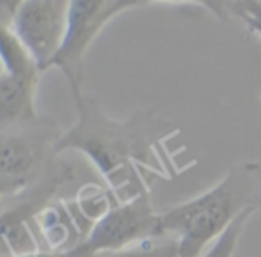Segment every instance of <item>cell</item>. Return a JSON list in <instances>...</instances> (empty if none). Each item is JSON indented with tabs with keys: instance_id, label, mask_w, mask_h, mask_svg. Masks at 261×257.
<instances>
[{
	"instance_id": "cell-1",
	"label": "cell",
	"mask_w": 261,
	"mask_h": 257,
	"mask_svg": "<svg viewBox=\"0 0 261 257\" xmlns=\"http://www.w3.org/2000/svg\"><path fill=\"white\" fill-rule=\"evenodd\" d=\"M75 124L62 131L55 151L82 153L117 203L151 192L155 178L171 181L197 163L179 161L185 148H169L179 128L156 110H135L128 119L119 121L107 116L100 101L87 94L75 98Z\"/></svg>"
},
{
	"instance_id": "cell-2",
	"label": "cell",
	"mask_w": 261,
	"mask_h": 257,
	"mask_svg": "<svg viewBox=\"0 0 261 257\" xmlns=\"http://www.w3.org/2000/svg\"><path fill=\"white\" fill-rule=\"evenodd\" d=\"M259 209L261 163L244 161L206 192L160 211V225L176 240L179 257H199L240 216Z\"/></svg>"
},
{
	"instance_id": "cell-3",
	"label": "cell",
	"mask_w": 261,
	"mask_h": 257,
	"mask_svg": "<svg viewBox=\"0 0 261 257\" xmlns=\"http://www.w3.org/2000/svg\"><path fill=\"white\" fill-rule=\"evenodd\" d=\"M62 130L48 117L0 130V204L55 178L73 179L71 165L55 151Z\"/></svg>"
},
{
	"instance_id": "cell-4",
	"label": "cell",
	"mask_w": 261,
	"mask_h": 257,
	"mask_svg": "<svg viewBox=\"0 0 261 257\" xmlns=\"http://www.w3.org/2000/svg\"><path fill=\"white\" fill-rule=\"evenodd\" d=\"M160 236H164L160 211L153 206L151 192H146L124 203H114L71 250L75 257H94Z\"/></svg>"
},
{
	"instance_id": "cell-5",
	"label": "cell",
	"mask_w": 261,
	"mask_h": 257,
	"mask_svg": "<svg viewBox=\"0 0 261 257\" xmlns=\"http://www.w3.org/2000/svg\"><path fill=\"white\" fill-rule=\"evenodd\" d=\"M137 6H142L141 0H69L64 41L52 68L66 76L73 98L84 94V57L101 28L116 14Z\"/></svg>"
},
{
	"instance_id": "cell-6",
	"label": "cell",
	"mask_w": 261,
	"mask_h": 257,
	"mask_svg": "<svg viewBox=\"0 0 261 257\" xmlns=\"http://www.w3.org/2000/svg\"><path fill=\"white\" fill-rule=\"evenodd\" d=\"M69 0H23L11 28L41 71L52 68L64 41Z\"/></svg>"
},
{
	"instance_id": "cell-7",
	"label": "cell",
	"mask_w": 261,
	"mask_h": 257,
	"mask_svg": "<svg viewBox=\"0 0 261 257\" xmlns=\"http://www.w3.org/2000/svg\"><path fill=\"white\" fill-rule=\"evenodd\" d=\"M39 75L0 73V130L20 126L38 119L36 89Z\"/></svg>"
},
{
	"instance_id": "cell-8",
	"label": "cell",
	"mask_w": 261,
	"mask_h": 257,
	"mask_svg": "<svg viewBox=\"0 0 261 257\" xmlns=\"http://www.w3.org/2000/svg\"><path fill=\"white\" fill-rule=\"evenodd\" d=\"M0 62L4 66V71L14 73V75H39L41 73L23 43L13 32L11 25L6 23H0Z\"/></svg>"
},
{
	"instance_id": "cell-9",
	"label": "cell",
	"mask_w": 261,
	"mask_h": 257,
	"mask_svg": "<svg viewBox=\"0 0 261 257\" xmlns=\"http://www.w3.org/2000/svg\"><path fill=\"white\" fill-rule=\"evenodd\" d=\"M94 257H179V252L176 240H167L162 243H156L155 240H148L142 243L119 248V250L101 252Z\"/></svg>"
},
{
	"instance_id": "cell-10",
	"label": "cell",
	"mask_w": 261,
	"mask_h": 257,
	"mask_svg": "<svg viewBox=\"0 0 261 257\" xmlns=\"http://www.w3.org/2000/svg\"><path fill=\"white\" fill-rule=\"evenodd\" d=\"M251 216H252V213H247V215L240 216V218H238L237 222L199 257H234L238 241H240V236H242V233H244L245 225H247Z\"/></svg>"
},
{
	"instance_id": "cell-11",
	"label": "cell",
	"mask_w": 261,
	"mask_h": 257,
	"mask_svg": "<svg viewBox=\"0 0 261 257\" xmlns=\"http://www.w3.org/2000/svg\"><path fill=\"white\" fill-rule=\"evenodd\" d=\"M142 6H148L153 2H169V4H197V6L206 7L210 13L217 18V20L231 21L233 18H237L238 7L242 6L244 0H141Z\"/></svg>"
},
{
	"instance_id": "cell-12",
	"label": "cell",
	"mask_w": 261,
	"mask_h": 257,
	"mask_svg": "<svg viewBox=\"0 0 261 257\" xmlns=\"http://www.w3.org/2000/svg\"><path fill=\"white\" fill-rule=\"evenodd\" d=\"M237 18L247 27L251 34L261 38V0H244L238 7Z\"/></svg>"
},
{
	"instance_id": "cell-13",
	"label": "cell",
	"mask_w": 261,
	"mask_h": 257,
	"mask_svg": "<svg viewBox=\"0 0 261 257\" xmlns=\"http://www.w3.org/2000/svg\"><path fill=\"white\" fill-rule=\"evenodd\" d=\"M21 4H23V0H0V23L11 25Z\"/></svg>"
}]
</instances>
